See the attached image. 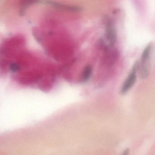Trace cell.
Here are the masks:
<instances>
[{"mask_svg":"<svg viewBox=\"0 0 155 155\" xmlns=\"http://www.w3.org/2000/svg\"><path fill=\"white\" fill-rule=\"evenodd\" d=\"M139 66V61H137L132 66L131 71L120 88V92L122 95L127 94L136 83L137 81V72L138 71Z\"/></svg>","mask_w":155,"mask_h":155,"instance_id":"7a4b0ae2","label":"cell"},{"mask_svg":"<svg viewBox=\"0 0 155 155\" xmlns=\"http://www.w3.org/2000/svg\"><path fill=\"white\" fill-rule=\"evenodd\" d=\"M92 71L93 69L90 65H87L85 67L81 76V81L83 83H86L89 81L92 75Z\"/></svg>","mask_w":155,"mask_h":155,"instance_id":"5b68a950","label":"cell"},{"mask_svg":"<svg viewBox=\"0 0 155 155\" xmlns=\"http://www.w3.org/2000/svg\"><path fill=\"white\" fill-rule=\"evenodd\" d=\"M46 2L47 4L51 5L56 8L61 10L70 12H81L82 10V8L80 6L64 5V4L52 1H47Z\"/></svg>","mask_w":155,"mask_h":155,"instance_id":"277c9868","label":"cell"},{"mask_svg":"<svg viewBox=\"0 0 155 155\" xmlns=\"http://www.w3.org/2000/svg\"><path fill=\"white\" fill-rule=\"evenodd\" d=\"M129 150L128 149H127L125 150L124 152H123L121 155H129Z\"/></svg>","mask_w":155,"mask_h":155,"instance_id":"8992f818","label":"cell"},{"mask_svg":"<svg viewBox=\"0 0 155 155\" xmlns=\"http://www.w3.org/2000/svg\"><path fill=\"white\" fill-rule=\"evenodd\" d=\"M153 49V44L152 42H150L146 46L142 52L138 69L140 78L141 80L147 79L150 75L151 57Z\"/></svg>","mask_w":155,"mask_h":155,"instance_id":"6da1fadb","label":"cell"},{"mask_svg":"<svg viewBox=\"0 0 155 155\" xmlns=\"http://www.w3.org/2000/svg\"><path fill=\"white\" fill-rule=\"evenodd\" d=\"M105 36L110 47H113L117 41V31L114 21L107 17L105 19Z\"/></svg>","mask_w":155,"mask_h":155,"instance_id":"3957f363","label":"cell"}]
</instances>
